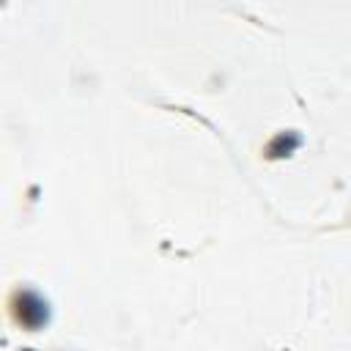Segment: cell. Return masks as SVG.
<instances>
[{
    "label": "cell",
    "mask_w": 351,
    "mask_h": 351,
    "mask_svg": "<svg viewBox=\"0 0 351 351\" xmlns=\"http://www.w3.org/2000/svg\"><path fill=\"white\" fill-rule=\"evenodd\" d=\"M22 304H25V310H19V313H16V318H19V324H22V326L36 329V326H41V324L47 321V304H44L38 296L25 293V296H22Z\"/></svg>",
    "instance_id": "6da1fadb"
}]
</instances>
